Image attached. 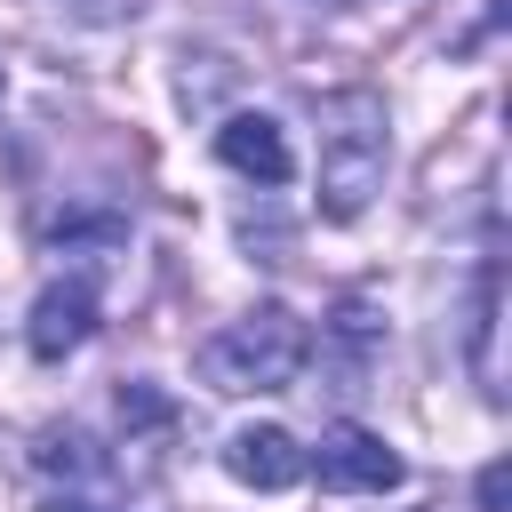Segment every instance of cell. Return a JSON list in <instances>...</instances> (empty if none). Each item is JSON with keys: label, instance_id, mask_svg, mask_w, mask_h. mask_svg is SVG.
<instances>
[{"label": "cell", "instance_id": "obj_1", "mask_svg": "<svg viewBox=\"0 0 512 512\" xmlns=\"http://www.w3.org/2000/svg\"><path fill=\"white\" fill-rule=\"evenodd\" d=\"M392 168V120L376 88H336L320 96V216L352 224L368 216V200L384 192Z\"/></svg>", "mask_w": 512, "mask_h": 512}, {"label": "cell", "instance_id": "obj_2", "mask_svg": "<svg viewBox=\"0 0 512 512\" xmlns=\"http://www.w3.org/2000/svg\"><path fill=\"white\" fill-rule=\"evenodd\" d=\"M312 352V328L288 312V304H256L240 320H224L208 344H200V384L208 392H288L296 368Z\"/></svg>", "mask_w": 512, "mask_h": 512}, {"label": "cell", "instance_id": "obj_3", "mask_svg": "<svg viewBox=\"0 0 512 512\" xmlns=\"http://www.w3.org/2000/svg\"><path fill=\"white\" fill-rule=\"evenodd\" d=\"M304 472H320V488H336V496H384V488L408 480V464H400V456L384 448V432H368V424H328L320 448L304 456Z\"/></svg>", "mask_w": 512, "mask_h": 512}, {"label": "cell", "instance_id": "obj_4", "mask_svg": "<svg viewBox=\"0 0 512 512\" xmlns=\"http://www.w3.org/2000/svg\"><path fill=\"white\" fill-rule=\"evenodd\" d=\"M96 336V272H64L32 296V320H24V344L32 360H64Z\"/></svg>", "mask_w": 512, "mask_h": 512}, {"label": "cell", "instance_id": "obj_5", "mask_svg": "<svg viewBox=\"0 0 512 512\" xmlns=\"http://www.w3.org/2000/svg\"><path fill=\"white\" fill-rule=\"evenodd\" d=\"M216 160H224L232 176H248V184H288V176H296L288 128L264 120V112H232V120L216 128Z\"/></svg>", "mask_w": 512, "mask_h": 512}, {"label": "cell", "instance_id": "obj_6", "mask_svg": "<svg viewBox=\"0 0 512 512\" xmlns=\"http://www.w3.org/2000/svg\"><path fill=\"white\" fill-rule=\"evenodd\" d=\"M224 472L240 480V488H296L304 480V448H296V432H280V424H240L232 440H224Z\"/></svg>", "mask_w": 512, "mask_h": 512}, {"label": "cell", "instance_id": "obj_7", "mask_svg": "<svg viewBox=\"0 0 512 512\" xmlns=\"http://www.w3.org/2000/svg\"><path fill=\"white\" fill-rule=\"evenodd\" d=\"M320 344L336 352V368H344V384H360V376L376 368V352H384V312H376L368 296H344V304L328 312V328H320Z\"/></svg>", "mask_w": 512, "mask_h": 512}, {"label": "cell", "instance_id": "obj_8", "mask_svg": "<svg viewBox=\"0 0 512 512\" xmlns=\"http://www.w3.org/2000/svg\"><path fill=\"white\" fill-rule=\"evenodd\" d=\"M496 312H504V280H496V264L480 272V296H472V376H480V392L488 400H504V368H496Z\"/></svg>", "mask_w": 512, "mask_h": 512}, {"label": "cell", "instance_id": "obj_9", "mask_svg": "<svg viewBox=\"0 0 512 512\" xmlns=\"http://www.w3.org/2000/svg\"><path fill=\"white\" fill-rule=\"evenodd\" d=\"M32 464L40 472H64V480H88L96 472V448H88V432H40V448H32Z\"/></svg>", "mask_w": 512, "mask_h": 512}, {"label": "cell", "instance_id": "obj_10", "mask_svg": "<svg viewBox=\"0 0 512 512\" xmlns=\"http://www.w3.org/2000/svg\"><path fill=\"white\" fill-rule=\"evenodd\" d=\"M120 424H128V432H136V424L160 432V424H168V400H160L152 384H120Z\"/></svg>", "mask_w": 512, "mask_h": 512}, {"label": "cell", "instance_id": "obj_11", "mask_svg": "<svg viewBox=\"0 0 512 512\" xmlns=\"http://www.w3.org/2000/svg\"><path fill=\"white\" fill-rule=\"evenodd\" d=\"M480 512H504V464L480 472Z\"/></svg>", "mask_w": 512, "mask_h": 512}, {"label": "cell", "instance_id": "obj_12", "mask_svg": "<svg viewBox=\"0 0 512 512\" xmlns=\"http://www.w3.org/2000/svg\"><path fill=\"white\" fill-rule=\"evenodd\" d=\"M40 512H96V504H88V496H48Z\"/></svg>", "mask_w": 512, "mask_h": 512}, {"label": "cell", "instance_id": "obj_13", "mask_svg": "<svg viewBox=\"0 0 512 512\" xmlns=\"http://www.w3.org/2000/svg\"><path fill=\"white\" fill-rule=\"evenodd\" d=\"M0 104H8V72H0Z\"/></svg>", "mask_w": 512, "mask_h": 512}]
</instances>
